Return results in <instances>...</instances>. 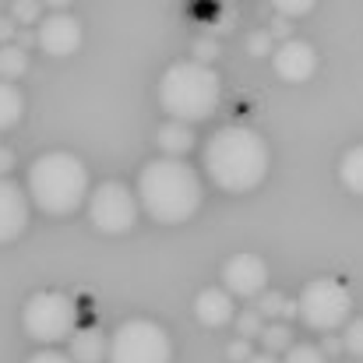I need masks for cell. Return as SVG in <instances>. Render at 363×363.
<instances>
[{"mask_svg":"<svg viewBox=\"0 0 363 363\" xmlns=\"http://www.w3.org/2000/svg\"><path fill=\"white\" fill-rule=\"evenodd\" d=\"M272 166L268 141L243 123L219 127L205 145V173L226 194H247L264 184Z\"/></svg>","mask_w":363,"mask_h":363,"instance_id":"cell-1","label":"cell"},{"mask_svg":"<svg viewBox=\"0 0 363 363\" xmlns=\"http://www.w3.org/2000/svg\"><path fill=\"white\" fill-rule=\"evenodd\" d=\"M201 180L184 159H152L138 173V208L162 226L187 223L201 208Z\"/></svg>","mask_w":363,"mask_h":363,"instance_id":"cell-2","label":"cell"},{"mask_svg":"<svg viewBox=\"0 0 363 363\" xmlns=\"http://www.w3.org/2000/svg\"><path fill=\"white\" fill-rule=\"evenodd\" d=\"M25 198L46 216H71L89 198V169L71 152H46L28 166Z\"/></svg>","mask_w":363,"mask_h":363,"instance_id":"cell-3","label":"cell"},{"mask_svg":"<svg viewBox=\"0 0 363 363\" xmlns=\"http://www.w3.org/2000/svg\"><path fill=\"white\" fill-rule=\"evenodd\" d=\"M219 96L223 89H219L216 67H205L194 60H177L159 78V106L169 113V121L187 123V127L208 121L219 106Z\"/></svg>","mask_w":363,"mask_h":363,"instance_id":"cell-4","label":"cell"},{"mask_svg":"<svg viewBox=\"0 0 363 363\" xmlns=\"http://www.w3.org/2000/svg\"><path fill=\"white\" fill-rule=\"evenodd\" d=\"M296 318L307 328L325 332V335L342 328L353 318V293H350V286L339 282V279H328V275L311 279L303 286V293L296 296Z\"/></svg>","mask_w":363,"mask_h":363,"instance_id":"cell-5","label":"cell"},{"mask_svg":"<svg viewBox=\"0 0 363 363\" xmlns=\"http://www.w3.org/2000/svg\"><path fill=\"white\" fill-rule=\"evenodd\" d=\"M21 328L28 339H35L43 346L64 342L78 328V307L67 293H57V289L32 293L21 307Z\"/></svg>","mask_w":363,"mask_h":363,"instance_id":"cell-6","label":"cell"},{"mask_svg":"<svg viewBox=\"0 0 363 363\" xmlns=\"http://www.w3.org/2000/svg\"><path fill=\"white\" fill-rule=\"evenodd\" d=\"M106 363H173L169 332L148 318H130L110 335Z\"/></svg>","mask_w":363,"mask_h":363,"instance_id":"cell-7","label":"cell"},{"mask_svg":"<svg viewBox=\"0 0 363 363\" xmlns=\"http://www.w3.org/2000/svg\"><path fill=\"white\" fill-rule=\"evenodd\" d=\"M138 198L134 191L121 180H106L96 191H89V219L99 233L106 237H121L127 230H134L138 223Z\"/></svg>","mask_w":363,"mask_h":363,"instance_id":"cell-8","label":"cell"},{"mask_svg":"<svg viewBox=\"0 0 363 363\" xmlns=\"http://www.w3.org/2000/svg\"><path fill=\"white\" fill-rule=\"evenodd\" d=\"M223 289L230 296H240V300H257L264 289H268V264L264 257L240 250L233 257H226L223 264Z\"/></svg>","mask_w":363,"mask_h":363,"instance_id":"cell-9","label":"cell"},{"mask_svg":"<svg viewBox=\"0 0 363 363\" xmlns=\"http://www.w3.org/2000/svg\"><path fill=\"white\" fill-rule=\"evenodd\" d=\"M35 46L50 57H71L82 46V21L67 11H53L35 25Z\"/></svg>","mask_w":363,"mask_h":363,"instance_id":"cell-10","label":"cell"},{"mask_svg":"<svg viewBox=\"0 0 363 363\" xmlns=\"http://www.w3.org/2000/svg\"><path fill=\"white\" fill-rule=\"evenodd\" d=\"M272 67H275V74L282 82L300 85V82H311V74L318 71V53H314L311 43L293 35V39H286V43H279L272 50Z\"/></svg>","mask_w":363,"mask_h":363,"instance_id":"cell-11","label":"cell"},{"mask_svg":"<svg viewBox=\"0 0 363 363\" xmlns=\"http://www.w3.org/2000/svg\"><path fill=\"white\" fill-rule=\"evenodd\" d=\"M25 226H28V198L14 180L0 177V243L18 240Z\"/></svg>","mask_w":363,"mask_h":363,"instance_id":"cell-12","label":"cell"},{"mask_svg":"<svg viewBox=\"0 0 363 363\" xmlns=\"http://www.w3.org/2000/svg\"><path fill=\"white\" fill-rule=\"evenodd\" d=\"M194 318L205 325V328H223L237 318V307H233V296L223 289V286H205L198 296H194Z\"/></svg>","mask_w":363,"mask_h":363,"instance_id":"cell-13","label":"cell"},{"mask_svg":"<svg viewBox=\"0 0 363 363\" xmlns=\"http://www.w3.org/2000/svg\"><path fill=\"white\" fill-rule=\"evenodd\" d=\"M106 346H110V335L96 325H85V328L71 332L67 357H71V363H106Z\"/></svg>","mask_w":363,"mask_h":363,"instance_id":"cell-14","label":"cell"},{"mask_svg":"<svg viewBox=\"0 0 363 363\" xmlns=\"http://www.w3.org/2000/svg\"><path fill=\"white\" fill-rule=\"evenodd\" d=\"M155 145H159L162 159H184V155L194 148V130H191L187 123L169 121L155 130Z\"/></svg>","mask_w":363,"mask_h":363,"instance_id":"cell-15","label":"cell"},{"mask_svg":"<svg viewBox=\"0 0 363 363\" xmlns=\"http://www.w3.org/2000/svg\"><path fill=\"white\" fill-rule=\"evenodd\" d=\"M339 180L350 194L363 198V145L346 148V155L339 159Z\"/></svg>","mask_w":363,"mask_h":363,"instance_id":"cell-16","label":"cell"},{"mask_svg":"<svg viewBox=\"0 0 363 363\" xmlns=\"http://www.w3.org/2000/svg\"><path fill=\"white\" fill-rule=\"evenodd\" d=\"M25 117V96L14 82H0V130H11Z\"/></svg>","mask_w":363,"mask_h":363,"instance_id":"cell-17","label":"cell"},{"mask_svg":"<svg viewBox=\"0 0 363 363\" xmlns=\"http://www.w3.org/2000/svg\"><path fill=\"white\" fill-rule=\"evenodd\" d=\"M25 71H28V53L14 43H4L0 46V82H18Z\"/></svg>","mask_w":363,"mask_h":363,"instance_id":"cell-18","label":"cell"},{"mask_svg":"<svg viewBox=\"0 0 363 363\" xmlns=\"http://www.w3.org/2000/svg\"><path fill=\"white\" fill-rule=\"evenodd\" d=\"M261 346H264V353H286L289 346H293V328L286 325V321H264V328H261Z\"/></svg>","mask_w":363,"mask_h":363,"instance_id":"cell-19","label":"cell"},{"mask_svg":"<svg viewBox=\"0 0 363 363\" xmlns=\"http://www.w3.org/2000/svg\"><path fill=\"white\" fill-rule=\"evenodd\" d=\"M39 18H43L39 0H11V21H18V28L21 25H39Z\"/></svg>","mask_w":363,"mask_h":363,"instance_id":"cell-20","label":"cell"},{"mask_svg":"<svg viewBox=\"0 0 363 363\" xmlns=\"http://www.w3.org/2000/svg\"><path fill=\"white\" fill-rule=\"evenodd\" d=\"M342 350L353 357H363V318H350L342 325Z\"/></svg>","mask_w":363,"mask_h":363,"instance_id":"cell-21","label":"cell"},{"mask_svg":"<svg viewBox=\"0 0 363 363\" xmlns=\"http://www.w3.org/2000/svg\"><path fill=\"white\" fill-rule=\"evenodd\" d=\"M261 328H264V318H261L254 307H243L240 314H237V332H240V339H257Z\"/></svg>","mask_w":363,"mask_h":363,"instance_id":"cell-22","label":"cell"},{"mask_svg":"<svg viewBox=\"0 0 363 363\" xmlns=\"http://www.w3.org/2000/svg\"><path fill=\"white\" fill-rule=\"evenodd\" d=\"M282 300H286L282 293H275V289L268 293V289H264V293L257 296V303H254V311H257V314H261L264 321H275V318H282Z\"/></svg>","mask_w":363,"mask_h":363,"instance_id":"cell-23","label":"cell"},{"mask_svg":"<svg viewBox=\"0 0 363 363\" xmlns=\"http://www.w3.org/2000/svg\"><path fill=\"white\" fill-rule=\"evenodd\" d=\"M282 363H328L325 360V353L318 350V346H311V342H293L289 350H286V360Z\"/></svg>","mask_w":363,"mask_h":363,"instance_id":"cell-24","label":"cell"},{"mask_svg":"<svg viewBox=\"0 0 363 363\" xmlns=\"http://www.w3.org/2000/svg\"><path fill=\"white\" fill-rule=\"evenodd\" d=\"M314 4H318V0H272L275 14L286 18V21H289V18H303V14H311Z\"/></svg>","mask_w":363,"mask_h":363,"instance_id":"cell-25","label":"cell"},{"mask_svg":"<svg viewBox=\"0 0 363 363\" xmlns=\"http://www.w3.org/2000/svg\"><path fill=\"white\" fill-rule=\"evenodd\" d=\"M191 53H194V57H191L194 64H205V67H212V64L219 60V43H216V39H198V43L191 46Z\"/></svg>","mask_w":363,"mask_h":363,"instance_id":"cell-26","label":"cell"},{"mask_svg":"<svg viewBox=\"0 0 363 363\" xmlns=\"http://www.w3.org/2000/svg\"><path fill=\"white\" fill-rule=\"evenodd\" d=\"M247 46H250L254 57H272V50H275V43H272L268 32H254V35L247 39Z\"/></svg>","mask_w":363,"mask_h":363,"instance_id":"cell-27","label":"cell"},{"mask_svg":"<svg viewBox=\"0 0 363 363\" xmlns=\"http://www.w3.org/2000/svg\"><path fill=\"white\" fill-rule=\"evenodd\" d=\"M230 360L233 363H247L250 357H254V350H250V339H237V342H230Z\"/></svg>","mask_w":363,"mask_h":363,"instance_id":"cell-28","label":"cell"},{"mask_svg":"<svg viewBox=\"0 0 363 363\" xmlns=\"http://www.w3.org/2000/svg\"><path fill=\"white\" fill-rule=\"evenodd\" d=\"M25 363H71V357L60 353V350H39V353H32Z\"/></svg>","mask_w":363,"mask_h":363,"instance_id":"cell-29","label":"cell"},{"mask_svg":"<svg viewBox=\"0 0 363 363\" xmlns=\"http://www.w3.org/2000/svg\"><path fill=\"white\" fill-rule=\"evenodd\" d=\"M268 35H272V39L279 35L282 43H286V39H293V35H289V21H286V18H275V21H272V28H268Z\"/></svg>","mask_w":363,"mask_h":363,"instance_id":"cell-30","label":"cell"},{"mask_svg":"<svg viewBox=\"0 0 363 363\" xmlns=\"http://www.w3.org/2000/svg\"><path fill=\"white\" fill-rule=\"evenodd\" d=\"M11 169H14V152L7 145H0V177H7Z\"/></svg>","mask_w":363,"mask_h":363,"instance_id":"cell-31","label":"cell"},{"mask_svg":"<svg viewBox=\"0 0 363 363\" xmlns=\"http://www.w3.org/2000/svg\"><path fill=\"white\" fill-rule=\"evenodd\" d=\"M14 32H18L14 21H11V18H0V46H4V43H14Z\"/></svg>","mask_w":363,"mask_h":363,"instance_id":"cell-32","label":"cell"},{"mask_svg":"<svg viewBox=\"0 0 363 363\" xmlns=\"http://www.w3.org/2000/svg\"><path fill=\"white\" fill-rule=\"evenodd\" d=\"M321 353H342V339L339 335H325V342L318 346Z\"/></svg>","mask_w":363,"mask_h":363,"instance_id":"cell-33","label":"cell"},{"mask_svg":"<svg viewBox=\"0 0 363 363\" xmlns=\"http://www.w3.org/2000/svg\"><path fill=\"white\" fill-rule=\"evenodd\" d=\"M247 363H279V357H272V353H254Z\"/></svg>","mask_w":363,"mask_h":363,"instance_id":"cell-34","label":"cell"},{"mask_svg":"<svg viewBox=\"0 0 363 363\" xmlns=\"http://www.w3.org/2000/svg\"><path fill=\"white\" fill-rule=\"evenodd\" d=\"M282 318H296V300H282Z\"/></svg>","mask_w":363,"mask_h":363,"instance_id":"cell-35","label":"cell"},{"mask_svg":"<svg viewBox=\"0 0 363 363\" xmlns=\"http://www.w3.org/2000/svg\"><path fill=\"white\" fill-rule=\"evenodd\" d=\"M39 4H43V7H53V11H64L71 0H39Z\"/></svg>","mask_w":363,"mask_h":363,"instance_id":"cell-36","label":"cell"}]
</instances>
